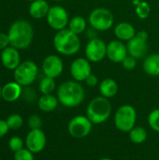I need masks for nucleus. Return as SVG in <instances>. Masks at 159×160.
Returning <instances> with one entry per match:
<instances>
[{"mask_svg":"<svg viewBox=\"0 0 159 160\" xmlns=\"http://www.w3.org/2000/svg\"><path fill=\"white\" fill-rule=\"evenodd\" d=\"M112 114V104L109 98L102 96L93 98L86 109V116L95 124L99 125L106 122Z\"/></svg>","mask_w":159,"mask_h":160,"instance_id":"4","label":"nucleus"},{"mask_svg":"<svg viewBox=\"0 0 159 160\" xmlns=\"http://www.w3.org/2000/svg\"><path fill=\"white\" fill-rule=\"evenodd\" d=\"M59 100L57 97L50 94V95H42L37 100V106L40 111L44 112H53L58 106Z\"/></svg>","mask_w":159,"mask_h":160,"instance_id":"21","label":"nucleus"},{"mask_svg":"<svg viewBox=\"0 0 159 160\" xmlns=\"http://www.w3.org/2000/svg\"><path fill=\"white\" fill-rule=\"evenodd\" d=\"M148 38L149 35L146 31L142 30L138 32L132 39L127 41V47L128 54L135 57L136 59H141L145 56L148 51Z\"/></svg>","mask_w":159,"mask_h":160,"instance_id":"9","label":"nucleus"},{"mask_svg":"<svg viewBox=\"0 0 159 160\" xmlns=\"http://www.w3.org/2000/svg\"><path fill=\"white\" fill-rule=\"evenodd\" d=\"M129 138L133 143L141 144L147 139V131L142 127H134L129 131Z\"/></svg>","mask_w":159,"mask_h":160,"instance_id":"24","label":"nucleus"},{"mask_svg":"<svg viewBox=\"0 0 159 160\" xmlns=\"http://www.w3.org/2000/svg\"><path fill=\"white\" fill-rule=\"evenodd\" d=\"M8 130H9V128H8L7 121L0 119V139L5 137L7 134Z\"/></svg>","mask_w":159,"mask_h":160,"instance_id":"36","label":"nucleus"},{"mask_svg":"<svg viewBox=\"0 0 159 160\" xmlns=\"http://www.w3.org/2000/svg\"><path fill=\"white\" fill-rule=\"evenodd\" d=\"M92 73L91 62L86 58L78 57L70 65V74L73 80L81 82H84L86 78Z\"/></svg>","mask_w":159,"mask_h":160,"instance_id":"13","label":"nucleus"},{"mask_svg":"<svg viewBox=\"0 0 159 160\" xmlns=\"http://www.w3.org/2000/svg\"><path fill=\"white\" fill-rule=\"evenodd\" d=\"M22 88L16 82H7L2 87V98L7 102H14L22 97Z\"/></svg>","mask_w":159,"mask_h":160,"instance_id":"17","label":"nucleus"},{"mask_svg":"<svg viewBox=\"0 0 159 160\" xmlns=\"http://www.w3.org/2000/svg\"><path fill=\"white\" fill-rule=\"evenodd\" d=\"M85 97L83 86L77 81H66L57 89V98L59 102L67 108H74L82 103Z\"/></svg>","mask_w":159,"mask_h":160,"instance_id":"1","label":"nucleus"},{"mask_svg":"<svg viewBox=\"0 0 159 160\" xmlns=\"http://www.w3.org/2000/svg\"><path fill=\"white\" fill-rule=\"evenodd\" d=\"M56 84L53 78L45 76L39 82V91L42 95H50L55 90Z\"/></svg>","mask_w":159,"mask_h":160,"instance_id":"26","label":"nucleus"},{"mask_svg":"<svg viewBox=\"0 0 159 160\" xmlns=\"http://www.w3.org/2000/svg\"><path fill=\"white\" fill-rule=\"evenodd\" d=\"M93 123L87 116L83 115H77L73 117L67 125L69 135L75 139H83L87 137L91 133Z\"/></svg>","mask_w":159,"mask_h":160,"instance_id":"8","label":"nucleus"},{"mask_svg":"<svg viewBox=\"0 0 159 160\" xmlns=\"http://www.w3.org/2000/svg\"><path fill=\"white\" fill-rule=\"evenodd\" d=\"M27 124H28V127L30 128V129H38L42 126V120L38 115L33 114V115L29 116V118L27 120Z\"/></svg>","mask_w":159,"mask_h":160,"instance_id":"31","label":"nucleus"},{"mask_svg":"<svg viewBox=\"0 0 159 160\" xmlns=\"http://www.w3.org/2000/svg\"><path fill=\"white\" fill-rule=\"evenodd\" d=\"M47 139L45 133L41 130V128L38 129H31L24 141V144L26 148L31 151L33 154H38L41 151L44 150L46 146Z\"/></svg>","mask_w":159,"mask_h":160,"instance_id":"12","label":"nucleus"},{"mask_svg":"<svg viewBox=\"0 0 159 160\" xmlns=\"http://www.w3.org/2000/svg\"><path fill=\"white\" fill-rule=\"evenodd\" d=\"M14 160H35L34 154L29 151L27 148H22L14 153L13 156Z\"/></svg>","mask_w":159,"mask_h":160,"instance_id":"29","label":"nucleus"},{"mask_svg":"<svg viewBox=\"0 0 159 160\" xmlns=\"http://www.w3.org/2000/svg\"><path fill=\"white\" fill-rule=\"evenodd\" d=\"M50 10V6L45 0H36L33 1L29 7V14L35 19H42L47 17Z\"/></svg>","mask_w":159,"mask_h":160,"instance_id":"19","label":"nucleus"},{"mask_svg":"<svg viewBox=\"0 0 159 160\" xmlns=\"http://www.w3.org/2000/svg\"><path fill=\"white\" fill-rule=\"evenodd\" d=\"M133 4L136 6L135 11H136L137 16L140 19L144 20V19L149 17V15L151 13V7H150V5L147 2L140 1V0H134Z\"/></svg>","mask_w":159,"mask_h":160,"instance_id":"25","label":"nucleus"},{"mask_svg":"<svg viewBox=\"0 0 159 160\" xmlns=\"http://www.w3.org/2000/svg\"><path fill=\"white\" fill-rule=\"evenodd\" d=\"M8 147L13 153H15L23 148V141L19 136H12L8 141Z\"/></svg>","mask_w":159,"mask_h":160,"instance_id":"30","label":"nucleus"},{"mask_svg":"<svg viewBox=\"0 0 159 160\" xmlns=\"http://www.w3.org/2000/svg\"><path fill=\"white\" fill-rule=\"evenodd\" d=\"M64 70L63 60L55 54L48 55L42 63V71L45 76L51 78L59 77Z\"/></svg>","mask_w":159,"mask_h":160,"instance_id":"14","label":"nucleus"},{"mask_svg":"<svg viewBox=\"0 0 159 160\" xmlns=\"http://www.w3.org/2000/svg\"><path fill=\"white\" fill-rule=\"evenodd\" d=\"M68 29L76 35L82 34L87 28V21L82 16H75L69 20Z\"/></svg>","mask_w":159,"mask_h":160,"instance_id":"23","label":"nucleus"},{"mask_svg":"<svg viewBox=\"0 0 159 160\" xmlns=\"http://www.w3.org/2000/svg\"><path fill=\"white\" fill-rule=\"evenodd\" d=\"M10 44L9 42V38L8 35L4 34V33H0V50H4L7 47V45Z\"/></svg>","mask_w":159,"mask_h":160,"instance_id":"35","label":"nucleus"},{"mask_svg":"<svg viewBox=\"0 0 159 160\" xmlns=\"http://www.w3.org/2000/svg\"><path fill=\"white\" fill-rule=\"evenodd\" d=\"M53 47L57 52L65 56H72L81 49V39L68 28L57 31L53 38Z\"/></svg>","mask_w":159,"mask_h":160,"instance_id":"3","label":"nucleus"},{"mask_svg":"<svg viewBox=\"0 0 159 160\" xmlns=\"http://www.w3.org/2000/svg\"><path fill=\"white\" fill-rule=\"evenodd\" d=\"M143 70L152 77L159 76V53H152L148 55L142 64Z\"/></svg>","mask_w":159,"mask_h":160,"instance_id":"20","label":"nucleus"},{"mask_svg":"<svg viewBox=\"0 0 159 160\" xmlns=\"http://www.w3.org/2000/svg\"><path fill=\"white\" fill-rule=\"evenodd\" d=\"M137 121V112L131 105L119 107L114 115V124L117 129L122 132H128L135 127Z\"/></svg>","mask_w":159,"mask_h":160,"instance_id":"6","label":"nucleus"},{"mask_svg":"<svg viewBox=\"0 0 159 160\" xmlns=\"http://www.w3.org/2000/svg\"><path fill=\"white\" fill-rule=\"evenodd\" d=\"M99 160H113L112 158H100Z\"/></svg>","mask_w":159,"mask_h":160,"instance_id":"38","label":"nucleus"},{"mask_svg":"<svg viewBox=\"0 0 159 160\" xmlns=\"http://www.w3.org/2000/svg\"><path fill=\"white\" fill-rule=\"evenodd\" d=\"M97 31L96 29L90 27V28L87 29V31H86V36H87V38H88L89 39L96 38H97Z\"/></svg>","mask_w":159,"mask_h":160,"instance_id":"37","label":"nucleus"},{"mask_svg":"<svg viewBox=\"0 0 159 160\" xmlns=\"http://www.w3.org/2000/svg\"><path fill=\"white\" fill-rule=\"evenodd\" d=\"M37 66L33 61L26 60L14 69V80L22 86H29L37 79Z\"/></svg>","mask_w":159,"mask_h":160,"instance_id":"7","label":"nucleus"},{"mask_svg":"<svg viewBox=\"0 0 159 160\" xmlns=\"http://www.w3.org/2000/svg\"><path fill=\"white\" fill-rule=\"evenodd\" d=\"M127 55V47L123 41L115 39L107 44V57L110 61L113 63H122Z\"/></svg>","mask_w":159,"mask_h":160,"instance_id":"15","label":"nucleus"},{"mask_svg":"<svg viewBox=\"0 0 159 160\" xmlns=\"http://www.w3.org/2000/svg\"><path fill=\"white\" fill-rule=\"evenodd\" d=\"M2 98V87L0 86V99Z\"/></svg>","mask_w":159,"mask_h":160,"instance_id":"39","label":"nucleus"},{"mask_svg":"<svg viewBox=\"0 0 159 160\" xmlns=\"http://www.w3.org/2000/svg\"><path fill=\"white\" fill-rule=\"evenodd\" d=\"M122 65L127 70H133L137 66V59L131 55H127L122 62Z\"/></svg>","mask_w":159,"mask_h":160,"instance_id":"32","label":"nucleus"},{"mask_svg":"<svg viewBox=\"0 0 159 160\" xmlns=\"http://www.w3.org/2000/svg\"><path fill=\"white\" fill-rule=\"evenodd\" d=\"M84 82H85V83H86L87 86H89V87H95V86H97L98 84V78L95 74L91 73L86 78V80Z\"/></svg>","mask_w":159,"mask_h":160,"instance_id":"34","label":"nucleus"},{"mask_svg":"<svg viewBox=\"0 0 159 160\" xmlns=\"http://www.w3.org/2000/svg\"><path fill=\"white\" fill-rule=\"evenodd\" d=\"M99 92L106 98H113L118 92V84L112 78H106L99 83Z\"/></svg>","mask_w":159,"mask_h":160,"instance_id":"22","label":"nucleus"},{"mask_svg":"<svg viewBox=\"0 0 159 160\" xmlns=\"http://www.w3.org/2000/svg\"><path fill=\"white\" fill-rule=\"evenodd\" d=\"M7 35L10 45L16 49L22 50L29 47L32 43L34 29L29 22L18 20L11 24Z\"/></svg>","mask_w":159,"mask_h":160,"instance_id":"2","label":"nucleus"},{"mask_svg":"<svg viewBox=\"0 0 159 160\" xmlns=\"http://www.w3.org/2000/svg\"><path fill=\"white\" fill-rule=\"evenodd\" d=\"M148 124L154 131L159 133V109H155L149 113Z\"/></svg>","mask_w":159,"mask_h":160,"instance_id":"28","label":"nucleus"},{"mask_svg":"<svg viewBox=\"0 0 159 160\" xmlns=\"http://www.w3.org/2000/svg\"><path fill=\"white\" fill-rule=\"evenodd\" d=\"M28 1H31V2H33V1H36V0H28Z\"/></svg>","mask_w":159,"mask_h":160,"instance_id":"41","label":"nucleus"},{"mask_svg":"<svg viewBox=\"0 0 159 160\" xmlns=\"http://www.w3.org/2000/svg\"><path fill=\"white\" fill-rule=\"evenodd\" d=\"M114 35L121 41H129L136 36L134 26L127 22H121L114 27Z\"/></svg>","mask_w":159,"mask_h":160,"instance_id":"18","label":"nucleus"},{"mask_svg":"<svg viewBox=\"0 0 159 160\" xmlns=\"http://www.w3.org/2000/svg\"><path fill=\"white\" fill-rule=\"evenodd\" d=\"M1 62L3 66L7 69H16L21 64V56L18 49L14 47H7L2 51Z\"/></svg>","mask_w":159,"mask_h":160,"instance_id":"16","label":"nucleus"},{"mask_svg":"<svg viewBox=\"0 0 159 160\" xmlns=\"http://www.w3.org/2000/svg\"><path fill=\"white\" fill-rule=\"evenodd\" d=\"M85 58L91 63L101 62L107 56V44L100 38L90 39L85 46Z\"/></svg>","mask_w":159,"mask_h":160,"instance_id":"11","label":"nucleus"},{"mask_svg":"<svg viewBox=\"0 0 159 160\" xmlns=\"http://www.w3.org/2000/svg\"><path fill=\"white\" fill-rule=\"evenodd\" d=\"M52 1H56V2H59V1H63V0H52Z\"/></svg>","mask_w":159,"mask_h":160,"instance_id":"40","label":"nucleus"},{"mask_svg":"<svg viewBox=\"0 0 159 160\" xmlns=\"http://www.w3.org/2000/svg\"><path fill=\"white\" fill-rule=\"evenodd\" d=\"M6 121L8 125L9 129H12V130H17L21 128L23 125V118L19 113H12L8 115Z\"/></svg>","mask_w":159,"mask_h":160,"instance_id":"27","label":"nucleus"},{"mask_svg":"<svg viewBox=\"0 0 159 160\" xmlns=\"http://www.w3.org/2000/svg\"><path fill=\"white\" fill-rule=\"evenodd\" d=\"M22 98H23L26 102H32V101H34L35 98H36V93L33 91V89L27 87V88L22 89Z\"/></svg>","mask_w":159,"mask_h":160,"instance_id":"33","label":"nucleus"},{"mask_svg":"<svg viewBox=\"0 0 159 160\" xmlns=\"http://www.w3.org/2000/svg\"><path fill=\"white\" fill-rule=\"evenodd\" d=\"M90 26L98 32L110 30L114 22V17L111 10L106 8L100 7L93 9L88 17Z\"/></svg>","mask_w":159,"mask_h":160,"instance_id":"5","label":"nucleus"},{"mask_svg":"<svg viewBox=\"0 0 159 160\" xmlns=\"http://www.w3.org/2000/svg\"><path fill=\"white\" fill-rule=\"evenodd\" d=\"M46 18L50 27L56 31H60L67 28L69 22L67 11L65 8L61 6L51 7Z\"/></svg>","mask_w":159,"mask_h":160,"instance_id":"10","label":"nucleus"}]
</instances>
